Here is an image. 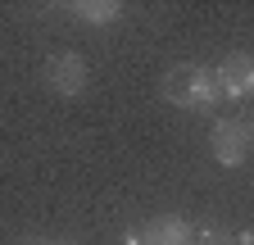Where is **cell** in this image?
<instances>
[{
  "instance_id": "obj_9",
  "label": "cell",
  "mask_w": 254,
  "mask_h": 245,
  "mask_svg": "<svg viewBox=\"0 0 254 245\" xmlns=\"http://www.w3.org/2000/svg\"><path fill=\"white\" fill-rule=\"evenodd\" d=\"M23 245H37V241H23Z\"/></svg>"
},
{
  "instance_id": "obj_1",
  "label": "cell",
  "mask_w": 254,
  "mask_h": 245,
  "mask_svg": "<svg viewBox=\"0 0 254 245\" xmlns=\"http://www.w3.org/2000/svg\"><path fill=\"white\" fill-rule=\"evenodd\" d=\"M164 100L186 109V114H209L218 100H222V86H218V73L204 68V64H177L164 73Z\"/></svg>"
},
{
  "instance_id": "obj_2",
  "label": "cell",
  "mask_w": 254,
  "mask_h": 245,
  "mask_svg": "<svg viewBox=\"0 0 254 245\" xmlns=\"http://www.w3.org/2000/svg\"><path fill=\"white\" fill-rule=\"evenodd\" d=\"M254 150V127L241 118H218L209 127V155L222 164V168H241Z\"/></svg>"
},
{
  "instance_id": "obj_8",
  "label": "cell",
  "mask_w": 254,
  "mask_h": 245,
  "mask_svg": "<svg viewBox=\"0 0 254 245\" xmlns=\"http://www.w3.org/2000/svg\"><path fill=\"white\" fill-rule=\"evenodd\" d=\"M46 245H73V241H46Z\"/></svg>"
},
{
  "instance_id": "obj_3",
  "label": "cell",
  "mask_w": 254,
  "mask_h": 245,
  "mask_svg": "<svg viewBox=\"0 0 254 245\" xmlns=\"http://www.w3.org/2000/svg\"><path fill=\"white\" fill-rule=\"evenodd\" d=\"M41 82L55 91V96L73 100V96H82V91H86L91 68H86V59H82L77 50H55V55H46V64H41Z\"/></svg>"
},
{
  "instance_id": "obj_4",
  "label": "cell",
  "mask_w": 254,
  "mask_h": 245,
  "mask_svg": "<svg viewBox=\"0 0 254 245\" xmlns=\"http://www.w3.org/2000/svg\"><path fill=\"white\" fill-rule=\"evenodd\" d=\"M213 73H218V86H222V96H227V100L254 96V55H245V50L241 55H227Z\"/></svg>"
},
{
  "instance_id": "obj_6",
  "label": "cell",
  "mask_w": 254,
  "mask_h": 245,
  "mask_svg": "<svg viewBox=\"0 0 254 245\" xmlns=\"http://www.w3.org/2000/svg\"><path fill=\"white\" fill-rule=\"evenodd\" d=\"M190 245H236V236H227L222 227H195V241Z\"/></svg>"
},
{
  "instance_id": "obj_10",
  "label": "cell",
  "mask_w": 254,
  "mask_h": 245,
  "mask_svg": "<svg viewBox=\"0 0 254 245\" xmlns=\"http://www.w3.org/2000/svg\"><path fill=\"white\" fill-rule=\"evenodd\" d=\"M250 127H254V122H250Z\"/></svg>"
},
{
  "instance_id": "obj_7",
  "label": "cell",
  "mask_w": 254,
  "mask_h": 245,
  "mask_svg": "<svg viewBox=\"0 0 254 245\" xmlns=\"http://www.w3.org/2000/svg\"><path fill=\"white\" fill-rule=\"evenodd\" d=\"M236 245H254V227H250V232H241V236H236Z\"/></svg>"
},
{
  "instance_id": "obj_5",
  "label": "cell",
  "mask_w": 254,
  "mask_h": 245,
  "mask_svg": "<svg viewBox=\"0 0 254 245\" xmlns=\"http://www.w3.org/2000/svg\"><path fill=\"white\" fill-rule=\"evenodd\" d=\"M68 14L82 23V27H114L123 18V5L118 0H73Z\"/></svg>"
}]
</instances>
